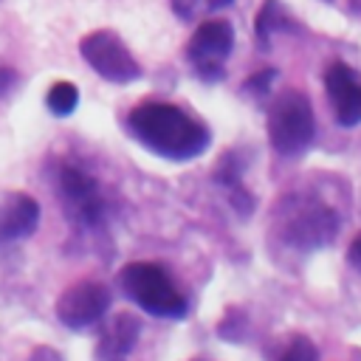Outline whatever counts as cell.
<instances>
[{
  "label": "cell",
  "mask_w": 361,
  "mask_h": 361,
  "mask_svg": "<svg viewBox=\"0 0 361 361\" xmlns=\"http://www.w3.org/2000/svg\"><path fill=\"white\" fill-rule=\"evenodd\" d=\"M56 195L62 200L65 214L85 228H96L104 220V197L99 183L73 164H62L56 172Z\"/></svg>",
  "instance_id": "5b68a950"
},
{
  "label": "cell",
  "mask_w": 361,
  "mask_h": 361,
  "mask_svg": "<svg viewBox=\"0 0 361 361\" xmlns=\"http://www.w3.org/2000/svg\"><path fill=\"white\" fill-rule=\"evenodd\" d=\"M234 48V28L226 20H203L189 45H186V56L197 73V79L203 82H217L226 73V59Z\"/></svg>",
  "instance_id": "52a82bcc"
},
{
  "label": "cell",
  "mask_w": 361,
  "mask_h": 361,
  "mask_svg": "<svg viewBox=\"0 0 361 361\" xmlns=\"http://www.w3.org/2000/svg\"><path fill=\"white\" fill-rule=\"evenodd\" d=\"M338 220L336 212L307 195H290L279 200L276 209V228L282 231L285 243L302 245V248H319L327 243L336 231Z\"/></svg>",
  "instance_id": "277c9868"
},
{
  "label": "cell",
  "mask_w": 361,
  "mask_h": 361,
  "mask_svg": "<svg viewBox=\"0 0 361 361\" xmlns=\"http://www.w3.org/2000/svg\"><path fill=\"white\" fill-rule=\"evenodd\" d=\"M130 133L149 152L166 161H192L209 149L212 135L203 121L166 102H144L127 118Z\"/></svg>",
  "instance_id": "6da1fadb"
},
{
  "label": "cell",
  "mask_w": 361,
  "mask_h": 361,
  "mask_svg": "<svg viewBox=\"0 0 361 361\" xmlns=\"http://www.w3.org/2000/svg\"><path fill=\"white\" fill-rule=\"evenodd\" d=\"M347 259L361 271V237H355V240L350 243V248H347Z\"/></svg>",
  "instance_id": "e0dca14e"
},
{
  "label": "cell",
  "mask_w": 361,
  "mask_h": 361,
  "mask_svg": "<svg viewBox=\"0 0 361 361\" xmlns=\"http://www.w3.org/2000/svg\"><path fill=\"white\" fill-rule=\"evenodd\" d=\"M79 51L85 56V62L107 82L116 85H127L135 82L141 76V68L135 62V56L130 54V48L124 45V39L116 31H93L79 42Z\"/></svg>",
  "instance_id": "8992f818"
},
{
  "label": "cell",
  "mask_w": 361,
  "mask_h": 361,
  "mask_svg": "<svg viewBox=\"0 0 361 361\" xmlns=\"http://www.w3.org/2000/svg\"><path fill=\"white\" fill-rule=\"evenodd\" d=\"M290 23L293 20L288 17V11L279 0H265L259 14H257V42H259V48L265 51L271 45V37L282 28H290Z\"/></svg>",
  "instance_id": "7c38bea8"
},
{
  "label": "cell",
  "mask_w": 361,
  "mask_h": 361,
  "mask_svg": "<svg viewBox=\"0 0 361 361\" xmlns=\"http://www.w3.org/2000/svg\"><path fill=\"white\" fill-rule=\"evenodd\" d=\"M45 104L54 116H71L79 104V90L73 82H54L48 96H45Z\"/></svg>",
  "instance_id": "4fadbf2b"
},
{
  "label": "cell",
  "mask_w": 361,
  "mask_h": 361,
  "mask_svg": "<svg viewBox=\"0 0 361 361\" xmlns=\"http://www.w3.org/2000/svg\"><path fill=\"white\" fill-rule=\"evenodd\" d=\"M350 8L353 11H361V0H350Z\"/></svg>",
  "instance_id": "d6986e66"
},
{
  "label": "cell",
  "mask_w": 361,
  "mask_h": 361,
  "mask_svg": "<svg viewBox=\"0 0 361 361\" xmlns=\"http://www.w3.org/2000/svg\"><path fill=\"white\" fill-rule=\"evenodd\" d=\"M324 90L333 107V116L341 127L361 124V73L347 62H333L324 71Z\"/></svg>",
  "instance_id": "9c48e42d"
},
{
  "label": "cell",
  "mask_w": 361,
  "mask_h": 361,
  "mask_svg": "<svg viewBox=\"0 0 361 361\" xmlns=\"http://www.w3.org/2000/svg\"><path fill=\"white\" fill-rule=\"evenodd\" d=\"M39 223V203L31 195L11 192L0 203V245L34 234Z\"/></svg>",
  "instance_id": "30bf717a"
},
{
  "label": "cell",
  "mask_w": 361,
  "mask_h": 361,
  "mask_svg": "<svg viewBox=\"0 0 361 361\" xmlns=\"http://www.w3.org/2000/svg\"><path fill=\"white\" fill-rule=\"evenodd\" d=\"M135 336H138V322L130 316V313H118L113 319V324L104 330L102 336V347H99V355L104 361H124V355L133 350L135 344Z\"/></svg>",
  "instance_id": "8fae6325"
},
{
  "label": "cell",
  "mask_w": 361,
  "mask_h": 361,
  "mask_svg": "<svg viewBox=\"0 0 361 361\" xmlns=\"http://www.w3.org/2000/svg\"><path fill=\"white\" fill-rule=\"evenodd\" d=\"M265 127H268V141L279 155H285V158L302 155L316 138L310 99L302 90L279 93L268 110Z\"/></svg>",
  "instance_id": "3957f363"
},
{
  "label": "cell",
  "mask_w": 361,
  "mask_h": 361,
  "mask_svg": "<svg viewBox=\"0 0 361 361\" xmlns=\"http://www.w3.org/2000/svg\"><path fill=\"white\" fill-rule=\"evenodd\" d=\"M107 307H110V290L102 282L82 279L68 285L56 299V319L71 330H82L96 324L107 313Z\"/></svg>",
  "instance_id": "ba28073f"
},
{
  "label": "cell",
  "mask_w": 361,
  "mask_h": 361,
  "mask_svg": "<svg viewBox=\"0 0 361 361\" xmlns=\"http://www.w3.org/2000/svg\"><path fill=\"white\" fill-rule=\"evenodd\" d=\"M279 361H319V350L313 347L310 338H305V336H293L290 344L282 350Z\"/></svg>",
  "instance_id": "9a60e30c"
},
{
  "label": "cell",
  "mask_w": 361,
  "mask_h": 361,
  "mask_svg": "<svg viewBox=\"0 0 361 361\" xmlns=\"http://www.w3.org/2000/svg\"><path fill=\"white\" fill-rule=\"evenodd\" d=\"M228 3L231 0H172V11L180 20L195 23V20H200V17H206V14L217 11V8H226Z\"/></svg>",
  "instance_id": "5bb4252c"
},
{
  "label": "cell",
  "mask_w": 361,
  "mask_h": 361,
  "mask_svg": "<svg viewBox=\"0 0 361 361\" xmlns=\"http://www.w3.org/2000/svg\"><path fill=\"white\" fill-rule=\"evenodd\" d=\"M11 85H14V73H11V68H0V96L8 93Z\"/></svg>",
  "instance_id": "ac0fdd59"
},
{
  "label": "cell",
  "mask_w": 361,
  "mask_h": 361,
  "mask_svg": "<svg viewBox=\"0 0 361 361\" xmlns=\"http://www.w3.org/2000/svg\"><path fill=\"white\" fill-rule=\"evenodd\" d=\"M121 288L149 316H161V319L186 316L189 305H186L183 290L155 262H127L121 268Z\"/></svg>",
  "instance_id": "7a4b0ae2"
},
{
  "label": "cell",
  "mask_w": 361,
  "mask_h": 361,
  "mask_svg": "<svg viewBox=\"0 0 361 361\" xmlns=\"http://www.w3.org/2000/svg\"><path fill=\"white\" fill-rule=\"evenodd\" d=\"M276 79V71L274 68H265V71H259V73H254L245 85H243V90H251V93H265L268 90V85Z\"/></svg>",
  "instance_id": "2e32d148"
}]
</instances>
